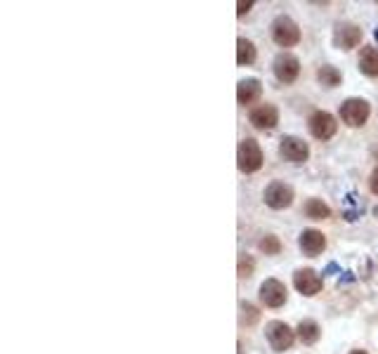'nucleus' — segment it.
Listing matches in <instances>:
<instances>
[{
    "instance_id": "obj_1",
    "label": "nucleus",
    "mask_w": 378,
    "mask_h": 354,
    "mask_svg": "<svg viewBox=\"0 0 378 354\" xmlns=\"http://www.w3.org/2000/svg\"><path fill=\"white\" fill-rule=\"evenodd\" d=\"M272 38H275L277 45L282 48H293L298 41H301V29L298 24L289 17H277L272 22Z\"/></svg>"
},
{
    "instance_id": "obj_2",
    "label": "nucleus",
    "mask_w": 378,
    "mask_h": 354,
    "mask_svg": "<svg viewBox=\"0 0 378 354\" xmlns=\"http://www.w3.org/2000/svg\"><path fill=\"white\" fill-rule=\"evenodd\" d=\"M237 161H239V170L244 172H256L263 165V151H260L256 139H241L239 149H237Z\"/></svg>"
},
{
    "instance_id": "obj_3",
    "label": "nucleus",
    "mask_w": 378,
    "mask_h": 354,
    "mask_svg": "<svg viewBox=\"0 0 378 354\" xmlns=\"http://www.w3.org/2000/svg\"><path fill=\"white\" fill-rule=\"evenodd\" d=\"M341 118L345 121L348 125L353 128H362L364 123H367L369 118V104L364 100H348L345 104L341 107Z\"/></svg>"
},
{
    "instance_id": "obj_4",
    "label": "nucleus",
    "mask_w": 378,
    "mask_h": 354,
    "mask_svg": "<svg viewBox=\"0 0 378 354\" xmlns=\"http://www.w3.org/2000/svg\"><path fill=\"white\" fill-rule=\"evenodd\" d=\"M279 156L289 161V163H303L310 156V147L298 137H284L282 144H279Z\"/></svg>"
},
{
    "instance_id": "obj_5",
    "label": "nucleus",
    "mask_w": 378,
    "mask_h": 354,
    "mask_svg": "<svg viewBox=\"0 0 378 354\" xmlns=\"http://www.w3.org/2000/svg\"><path fill=\"white\" fill-rule=\"evenodd\" d=\"M265 333H267L270 345L275 347L277 352H286L293 345V331L284 324V321H272V324H267Z\"/></svg>"
},
{
    "instance_id": "obj_6",
    "label": "nucleus",
    "mask_w": 378,
    "mask_h": 354,
    "mask_svg": "<svg viewBox=\"0 0 378 354\" xmlns=\"http://www.w3.org/2000/svg\"><path fill=\"white\" fill-rule=\"evenodd\" d=\"M293 201V189L289 184L284 182H272L270 186L265 189V203L275 210H284L289 208Z\"/></svg>"
},
{
    "instance_id": "obj_7",
    "label": "nucleus",
    "mask_w": 378,
    "mask_h": 354,
    "mask_svg": "<svg viewBox=\"0 0 378 354\" xmlns=\"http://www.w3.org/2000/svg\"><path fill=\"white\" fill-rule=\"evenodd\" d=\"M336 118L327 111H315L310 116V132L315 135L317 139H329L336 135Z\"/></svg>"
},
{
    "instance_id": "obj_8",
    "label": "nucleus",
    "mask_w": 378,
    "mask_h": 354,
    "mask_svg": "<svg viewBox=\"0 0 378 354\" xmlns=\"http://www.w3.org/2000/svg\"><path fill=\"white\" fill-rule=\"evenodd\" d=\"M286 286L277 279H267L263 286H260V300L265 302L267 307H282L286 302Z\"/></svg>"
},
{
    "instance_id": "obj_9",
    "label": "nucleus",
    "mask_w": 378,
    "mask_h": 354,
    "mask_svg": "<svg viewBox=\"0 0 378 354\" xmlns=\"http://www.w3.org/2000/svg\"><path fill=\"white\" fill-rule=\"evenodd\" d=\"M293 283H296L298 291L308 295V298L322 291V276H319L315 269H298V272L293 274Z\"/></svg>"
},
{
    "instance_id": "obj_10",
    "label": "nucleus",
    "mask_w": 378,
    "mask_h": 354,
    "mask_svg": "<svg viewBox=\"0 0 378 354\" xmlns=\"http://www.w3.org/2000/svg\"><path fill=\"white\" fill-rule=\"evenodd\" d=\"M301 74V62L293 55H279L275 60V76L282 83H293Z\"/></svg>"
},
{
    "instance_id": "obj_11",
    "label": "nucleus",
    "mask_w": 378,
    "mask_h": 354,
    "mask_svg": "<svg viewBox=\"0 0 378 354\" xmlns=\"http://www.w3.org/2000/svg\"><path fill=\"white\" fill-rule=\"evenodd\" d=\"M279 121V114L277 109L272 104H263V107H256L251 111V123L258 128V130H272Z\"/></svg>"
},
{
    "instance_id": "obj_12",
    "label": "nucleus",
    "mask_w": 378,
    "mask_h": 354,
    "mask_svg": "<svg viewBox=\"0 0 378 354\" xmlns=\"http://www.w3.org/2000/svg\"><path fill=\"white\" fill-rule=\"evenodd\" d=\"M362 41V29L355 27V24H343V27H338L336 31V45L341 50H353L357 48Z\"/></svg>"
},
{
    "instance_id": "obj_13",
    "label": "nucleus",
    "mask_w": 378,
    "mask_h": 354,
    "mask_svg": "<svg viewBox=\"0 0 378 354\" xmlns=\"http://www.w3.org/2000/svg\"><path fill=\"white\" fill-rule=\"evenodd\" d=\"M324 246H327V239H324L322 231H317V229H305L303 234H301V248H303L308 255L322 253Z\"/></svg>"
},
{
    "instance_id": "obj_14",
    "label": "nucleus",
    "mask_w": 378,
    "mask_h": 354,
    "mask_svg": "<svg viewBox=\"0 0 378 354\" xmlns=\"http://www.w3.org/2000/svg\"><path fill=\"white\" fill-rule=\"evenodd\" d=\"M260 93H263L260 81L258 79H246V81L239 83L237 100H239V104H251V102H256L260 97Z\"/></svg>"
},
{
    "instance_id": "obj_15",
    "label": "nucleus",
    "mask_w": 378,
    "mask_h": 354,
    "mask_svg": "<svg viewBox=\"0 0 378 354\" xmlns=\"http://www.w3.org/2000/svg\"><path fill=\"white\" fill-rule=\"evenodd\" d=\"M360 69L367 76H378V50L374 48H364L360 55Z\"/></svg>"
},
{
    "instance_id": "obj_16",
    "label": "nucleus",
    "mask_w": 378,
    "mask_h": 354,
    "mask_svg": "<svg viewBox=\"0 0 378 354\" xmlns=\"http://www.w3.org/2000/svg\"><path fill=\"white\" fill-rule=\"evenodd\" d=\"M319 336H322V331H319V326L315 324V321H301L298 324V338L303 340L305 345H312V343H317Z\"/></svg>"
},
{
    "instance_id": "obj_17",
    "label": "nucleus",
    "mask_w": 378,
    "mask_h": 354,
    "mask_svg": "<svg viewBox=\"0 0 378 354\" xmlns=\"http://www.w3.org/2000/svg\"><path fill=\"white\" fill-rule=\"evenodd\" d=\"M237 62L241 67L256 62V48H253V43L246 41V38H239L237 41Z\"/></svg>"
},
{
    "instance_id": "obj_18",
    "label": "nucleus",
    "mask_w": 378,
    "mask_h": 354,
    "mask_svg": "<svg viewBox=\"0 0 378 354\" xmlns=\"http://www.w3.org/2000/svg\"><path fill=\"white\" fill-rule=\"evenodd\" d=\"M305 215L312 217V220H324V217L331 215L329 205L324 201H319V198H310L308 203H305Z\"/></svg>"
},
{
    "instance_id": "obj_19",
    "label": "nucleus",
    "mask_w": 378,
    "mask_h": 354,
    "mask_svg": "<svg viewBox=\"0 0 378 354\" xmlns=\"http://www.w3.org/2000/svg\"><path fill=\"white\" fill-rule=\"evenodd\" d=\"M317 79L322 81V86L327 88H336L341 83V71L334 69V67H322L317 71Z\"/></svg>"
},
{
    "instance_id": "obj_20",
    "label": "nucleus",
    "mask_w": 378,
    "mask_h": 354,
    "mask_svg": "<svg viewBox=\"0 0 378 354\" xmlns=\"http://www.w3.org/2000/svg\"><path fill=\"white\" fill-rule=\"evenodd\" d=\"M260 250H265V255H277L279 250H282V243H279L277 236H265V239L260 241Z\"/></svg>"
},
{
    "instance_id": "obj_21",
    "label": "nucleus",
    "mask_w": 378,
    "mask_h": 354,
    "mask_svg": "<svg viewBox=\"0 0 378 354\" xmlns=\"http://www.w3.org/2000/svg\"><path fill=\"white\" fill-rule=\"evenodd\" d=\"M253 272V260L251 257H241L239 260V276H251Z\"/></svg>"
},
{
    "instance_id": "obj_22",
    "label": "nucleus",
    "mask_w": 378,
    "mask_h": 354,
    "mask_svg": "<svg viewBox=\"0 0 378 354\" xmlns=\"http://www.w3.org/2000/svg\"><path fill=\"white\" fill-rule=\"evenodd\" d=\"M253 8V3H251V0H239V3H237V15L241 17V15H246V12H249Z\"/></svg>"
},
{
    "instance_id": "obj_23",
    "label": "nucleus",
    "mask_w": 378,
    "mask_h": 354,
    "mask_svg": "<svg viewBox=\"0 0 378 354\" xmlns=\"http://www.w3.org/2000/svg\"><path fill=\"white\" fill-rule=\"evenodd\" d=\"M241 310H244L246 314H249V324H253V321L258 319V312H256V307H251V305H241ZM244 314V317H246Z\"/></svg>"
},
{
    "instance_id": "obj_24",
    "label": "nucleus",
    "mask_w": 378,
    "mask_h": 354,
    "mask_svg": "<svg viewBox=\"0 0 378 354\" xmlns=\"http://www.w3.org/2000/svg\"><path fill=\"white\" fill-rule=\"evenodd\" d=\"M369 184H371V191H374V194H378V168H376L374 172H371Z\"/></svg>"
},
{
    "instance_id": "obj_25",
    "label": "nucleus",
    "mask_w": 378,
    "mask_h": 354,
    "mask_svg": "<svg viewBox=\"0 0 378 354\" xmlns=\"http://www.w3.org/2000/svg\"><path fill=\"white\" fill-rule=\"evenodd\" d=\"M353 354H367V352H353Z\"/></svg>"
}]
</instances>
